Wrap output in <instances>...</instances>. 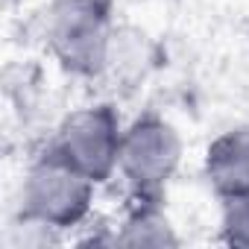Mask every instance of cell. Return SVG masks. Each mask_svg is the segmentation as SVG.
Instances as JSON below:
<instances>
[{"mask_svg":"<svg viewBox=\"0 0 249 249\" xmlns=\"http://www.w3.org/2000/svg\"><path fill=\"white\" fill-rule=\"evenodd\" d=\"M220 237L229 246L249 249V188L220 199Z\"/></svg>","mask_w":249,"mask_h":249,"instance_id":"obj_7","label":"cell"},{"mask_svg":"<svg viewBox=\"0 0 249 249\" xmlns=\"http://www.w3.org/2000/svg\"><path fill=\"white\" fill-rule=\"evenodd\" d=\"M179 164L182 138L167 117L147 111L123 129L117 170L129 182L135 199H161Z\"/></svg>","mask_w":249,"mask_h":249,"instance_id":"obj_3","label":"cell"},{"mask_svg":"<svg viewBox=\"0 0 249 249\" xmlns=\"http://www.w3.org/2000/svg\"><path fill=\"white\" fill-rule=\"evenodd\" d=\"M94 191H97L94 179H88L53 147H47L27 167L21 205H24V214L65 231L79 226L91 214Z\"/></svg>","mask_w":249,"mask_h":249,"instance_id":"obj_2","label":"cell"},{"mask_svg":"<svg viewBox=\"0 0 249 249\" xmlns=\"http://www.w3.org/2000/svg\"><path fill=\"white\" fill-rule=\"evenodd\" d=\"M202 173L217 199L249 188V126H231L220 132L202 159Z\"/></svg>","mask_w":249,"mask_h":249,"instance_id":"obj_5","label":"cell"},{"mask_svg":"<svg viewBox=\"0 0 249 249\" xmlns=\"http://www.w3.org/2000/svg\"><path fill=\"white\" fill-rule=\"evenodd\" d=\"M114 246H179V234L173 231L167 214L161 211V199H138V205L123 220L120 231L111 237Z\"/></svg>","mask_w":249,"mask_h":249,"instance_id":"obj_6","label":"cell"},{"mask_svg":"<svg viewBox=\"0 0 249 249\" xmlns=\"http://www.w3.org/2000/svg\"><path fill=\"white\" fill-rule=\"evenodd\" d=\"M56 243H62V229L47 226L24 211H21L18 226H9V237H6V246L12 249H41V246H56Z\"/></svg>","mask_w":249,"mask_h":249,"instance_id":"obj_8","label":"cell"},{"mask_svg":"<svg viewBox=\"0 0 249 249\" xmlns=\"http://www.w3.org/2000/svg\"><path fill=\"white\" fill-rule=\"evenodd\" d=\"M114 36L108 0H53L47 12V47L59 68L79 79L106 73Z\"/></svg>","mask_w":249,"mask_h":249,"instance_id":"obj_1","label":"cell"},{"mask_svg":"<svg viewBox=\"0 0 249 249\" xmlns=\"http://www.w3.org/2000/svg\"><path fill=\"white\" fill-rule=\"evenodd\" d=\"M120 144H123V126L117 108L111 103H97L71 111L62 120L50 147L100 185L111 179V173L117 170Z\"/></svg>","mask_w":249,"mask_h":249,"instance_id":"obj_4","label":"cell"}]
</instances>
